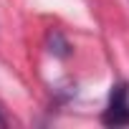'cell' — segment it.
I'll return each mask as SVG.
<instances>
[{
    "mask_svg": "<svg viewBox=\"0 0 129 129\" xmlns=\"http://www.w3.org/2000/svg\"><path fill=\"white\" fill-rule=\"evenodd\" d=\"M3 126H8V119H5L3 114H0V129H3Z\"/></svg>",
    "mask_w": 129,
    "mask_h": 129,
    "instance_id": "obj_2",
    "label": "cell"
},
{
    "mask_svg": "<svg viewBox=\"0 0 129 129\" xmlns=\"http://www.w3.org/2000/svg\"><path fill=\"white\" fill-rule=\"evenodd\" d=\"M101 124H106V126H129V84L126 81L111 84L106 106L101 111Z\"/></svg>",
    "mask_w": 129,
    "mask_h": 129,
    "instance_id": "obj_1",
    "label": "cell"
}]
</instances>
